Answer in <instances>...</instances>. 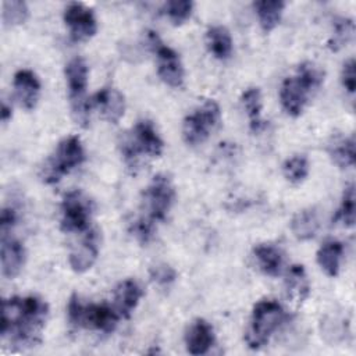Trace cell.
<instances>
[{
	"mask_svg": "<svg viewBox=\"0 0 356 356\" xmlns=\"http://www.w3.org/2000/svg\"><path fill=\"white\" fill-rule=\"evenodd\" d=\"M49 316V306L38 296H13L1 305V337L11 342L32 346L42 341V331Z\"/></svg>",
	"mask_w": 356,
	"mask_h": 356,
	"instance_id": "1",
	"label": "cell"
},
{
	"mask_svg": "<svg viewBox=\"0 0 356 356\" xmlns=\"http://www.w3.org/2000/svg\"><path fill=\"white\" fill-rule=\"evenodd\" d=\"M324 74L310 61L298 65L296 74L284 79L280 89V100L286 114L298 117L305 110L309 96L323 83Z\"/></svg>",
	"mask_w": 356,
	"mask_h": 356,
	"instance_id": "2",
	"label": "cell"
},
{
	"mask_svg": "<svg viewBox=\"0 0 356 356\" xmlns=\"http://www.w3.org/2000/svg\"><path fill=\"white\" fill-rule=\"evenodd\" d=\"M163 147V139L149 120L138 121L120 142L121 154L129 168H138L143 159L160 157Z\"/></svg>",
	"mask_w": 356,
	"mask_h": 356,
	"instance_id": "3",
	"label": "cell"
},
{
	"mask_svg": "<svg viewBox=\"0 0 356 356\" xmlns=\"http://www.w3.org/2000/svg\"><path fill=\"white\" fill-rule=\"evenodd\" d=\"M67 316L72 327L97 330L104 334L113 332L121 318L114 306L106 303H83L76 293L71 295L68 300Z\"/></svg>",
	"mask_w": 356,
	"mask_h": 356,
	"instance_id": "4",
	"label": "cell"
},
{
	"mask_svg": "<svg viewBox=\"0 0 356 356\" xmlns=\"http://www.w3.org/2000/svg\"><path fill=\"white\" fill-rule=\"evenodd\" d=\"M288 318L284 307L273 299H263L253 307L250 324L245 332V341L250 349L266 346L270 337Z\"/></svg>",
	"mask_w": 356,
	"mask_h": 356,
	"instance_id": "5",
	"label": "cell"
},
{
	"mask_svg": "<svg viewBox=\"0 0 356 356\" xmlns=\"http://www.w3.org/2000/svg\"><path fill=\"white\" fill-rule=\"evenodd\" d=\"M85 160V150L81 139L75 135L67 136L58 142L53 154L42 167V179L46 184L58 182L65 174L81 165Z\"/></svg>",
	"mask_w": 356,
	"mask_h": 356,
	"instance_id": "6",
	"label": "cell"
},
{
	"mask_svg": "<svg viewBox=\"0 0 356 356\" xmlns=\"http://www.w3.org/2000/svg\"><path fill=\"white\" fill-rule=\"evenodd\" d=\"M71 110L76 120V122L85 125L89 117V99H86V88H88V65L82 57L71 58L64 68Z\"/></svg>",
	"mask_w": 356,
	"mask_h": 356,
	"instance_id": "7",
	"label": "cell"
},
{
	"mask_svg": "<svg viewBox=\"0 0 356 356\" xmlns=\"http://www.w3.org/2000/svg\"><path fill=\"white\" fill-rule=\"evenodd\" d=\"M221 111L214 100H206L193 113L188 114L182 124V138L186 145L197 146L220 125Z\"/></svg>",
	"mask_w": 356,
	"mask_h": 356,
	"instance_id": "8",
	"label": "cell"
},
{
	"mask_svg": "<svg viewBox=\"0 0 356 356\" xmlns=\"http://www.w3.org/2000/svg\"><path fill=\"white\" fill-rule=\"evenodd\" d=\"M93 210V200L82 191L75 189L65 193L61 202V231L67 234L86 231L89 228Z\"/></svg>",
	"mask_w": 356,
	"mask_h": 356,
	"instance_id": "9",
	"label": "cell"
},
{
	"mask_svg": "<svg viewBox=\"0 0 356 356\" xmlns=\"http://www.w3.org/2000/svg\"><path fill=\"white\" fill-rule=\"evenodd\" d=\"M146 43L157 57V74L160 79L171 88H181L185 72L178 53L164 44L154 31L146 32Z\"/></svg>",
	"mask_w": 356,
	"mask_h": 356,
	"instance_id": "10",
	"label": "cell"
},
{
	"mask_svg": "<svg viewBox=\"0 0 356 356\" xmlns=\"http://www.w3.org/2000/svg\"><path fill=\"white\" fill-rule=\"evenodd\" d=\"M175 200V186L167 174H157L143 192L146 217L152 221H164Z\"/></svg>",
	"mask_w": 356,
	"mask_h": 356,
	"instance_id": "11",
	"label": "cell"
},
{
	"mask_svg": "<svg viewBox=\"0 0 356 356\" xmlns=\"http://www.w3.org/2000/svg\"><path fill=\"white\" fill-rule=\"evenodd\" d=\"M64 22L70 29L72 42H85L95 36L97 31L93 10L82 3L74 1L64 8Z\"/></svg>",
	"mask_w": 356,
	"mask_h": 356,
	"instance_id": "12",
	"label": "cell"
},
{
	"mask_svg": "<svg viewBox=\"0 0 356 356\" xmlns=\"http://www.w3.org/2000/svg\"><path fill=\"white\" fill-rule=\"evenodd\" d=\"M90 108L95 107L108 122L117 124L125 113V99L114 88H102L89 99Z\"/></svg>",
	"mask_w": 356,
	"mask_h": 356,
	"instance_id": "13",
	"label": "cell"
},
{
	"mask_svg": "<svg viewBox=\"0 0 356 356\" xmlns=\"http://www.w3.org/2000/svg\"><path fill=\"white\" fill-rule=\"evenodd\" d=\"M99 239L95 229H89L86 236L72 248L68 256L70 267L75 273H85L88 271L95 261L97 260L99 254Z\"/></svg>",
	"mask_w": 356,
	"mask_h": 356,
	"instance_id": "14",
	"label": "cell"
},
{
	"mask_svg": "<svg viewBox=\"0 0 356 356\" xmlns=\"http://www.w3.org/2000/svg\"><path fill=\"white\" fill-rule=\"evenodd\" d=\"M1 273L6 278H15L25 264V248L24 245L8 236L1 235V250H0Z\"/></svg>",
	"mask_w": 356,
	"mask_h": 356,
	"instance_id": "15",
	"label": "cell"
},
{
	"mask_svg": "<svg viewBox=\"0 0 356 356\" xmlns=\"http://www.w3.org/2000/svg\"><path fill=\"white\" fill-rule=\"evenodd\" d=\"M15 97L25 110H33L40 95V82L31 70H19L13 79Z\"/></svg>",
	"mask_w": 356,
	"mask_h": 356,
	"instance_id": "16",
	"label": "cell"
},
{
	"mask_svg": "<svg viewBox=\"0 0 356 356\" xmlns=\"http://www.w3.org/2000/svg\"><path fill=\"white\" fill-rule=\"evenodd\" d=\"M214 343V331L209 321L204 318L193 320L185 332L186 350L193 355H204Z\"/></svg>",
	"mask_w": 356,
	"mask_h": 356,
	"instance_id": "17",
	"label": "cell"
},
{
	"mask_svg": "<svg viewBox=\"0 0 356 356\" xmlns=\"http://www.w3.org/2000/svg\"><path fill=\"white\" fill-rule=\"evenodd\" d=\"M142 295V288L135 280H124L114 288V309L121 317H129L138 306Z\"/></svg>",
	"mask_w": 356,
	"mask_h": 356,
	"instance_id": "18",
	"label": "cell"
},
{
	"mask_svg": "<svg viewBox=\"0 0 356 356\" xmlns=\"http://www.w3.org/2000/svg\"><path fill=\"white\" fill-rule=\"evenodd\" d=\"M285 291L288 299L295 305H302L310 295V282L305 267L293 264L285 274Z\"/></svg>",
	"mask_w": 356,
	"mask_h": 356,
	"instance_id": "19",
	"label": "cell"
},
{
	"mask_svg": "<svg viewBox=\"0 0 356 356\" xmlns=\"http://www.w3.org/2000/svg\"><path fill=\"white\" fill-rule=\"evenodd\" d=\"M253 259L263 274L268 277H277L281 273L284 257L277 246L271 243L256 245L253 248Z\"/></svg>",
	"mask_w": 356,
	"mask_h": 356,
	"instance_id": "20",
	"label": "cell"
},
{
	"mask_svg": "<svg viewBox=\"0 0 356 356\" xmlns=\"http://www.w3.org/2000/svg\"><path fill=\"white\" fill-rule=\"evenodd\" d=\"M328 154L331 160L339 167V168H349L355 165V136H342L337 135L334 136L328 146H327Z\"/></svg>",
	"mask_w": 356,
	"mask_h": 356,
	"instance_id": "21",
	"label": "cell"
},
{
	"mask_svg": "<svg viewBox=\"0 0 356 356\" xmlns=\"http://www.w3.org/2000/svg\"><path fill=\"white\" fill-rule=\"evenodd\" d=\"M320 228V217L316 209L309 207L298 211L291 220V229L296 239L309 241L316 236Z\"/></svg>",
	"mask_w": 356,
	"mask_h": 356,
	"instance_id": "22",
	"label": "cell"
},
{
	"mask_svg": "<svg viewBox=\"0 0 356 356\" xmlns=\"http://www.w3.org/2000/svg\"><path fill=\"white\" fill-rule=\"evenodd\" d=\"M343 245L339 241L328 239L317 250V263L328 277H337L341 267Z\"/></svg>",
	"mask_w": 356,
	"mask_h": 356,
	"instance_id": "23",
	"label": "cell"
},
{
	"mask_svg": "<svg viewBox=\"0 0 356 356\" xmlns=\"http://www.w3.org/2000/svg\"><path fill=\"white\" fill-rule=\"evenodd\" d=\"M259 24L264 32H271L281 21L285 1L282 0H259L253 3Z\"/></svg>",
	"mask_w": 356,
	"mask_h": 356,
	"instance_id": "24",
	"label": "cell"
},
{
	"mask_svg": "<svg viewBox=\"0 0 356 356\" xmlns=\"http://www.w3.org/2000/svg\"><path fill=\"white\" fill-rule=\"evenodd\" d=\"M206 42L210 53L218 60H227L232 54V38L222 25H214L207 29Z\"/></svg>",
	"mask_w": 356,
	"mask_h": 356,
	"instance_id": "25",
	"label": "cell"
},
{
	"mask_svg": "<svg viewBox=\"0 0 356 356\" xmlns=\"http://www.w3.org/2000/svg\"><path fill=\"white\" fill-rule=\"evenodd\" d=\"M241 102L249 118L252 132H260L264 127V121L261 118V93L259 88H248L242 93Z\"/></svg>",
	"mask_w": 356,
	"mask_h": 356,
	"instance_id": "26",
	"label": "cell"
},
{
	"mask_svg": "<svg viewBox=\"0 0 356 356\" xmlns=\"http://www.w3.org/2000/svg\"><path fill=\"white\" fill-rule=\"evenodd\" d=\"M332 35L328 40V47L332 51H338L346 46L355 35V22L350 18H337L332 24Z\"/></svg>",
	"mask_w": 356,
	"mask_h": 356,
	"instance_id": "27",
	"label": "cell"
},
{
	"mask_svg": "<svg viewBox=\"0 0 356 356\" xmlns=\"http://www.w3.org/2000/svg\"><path fill=\"white\" fill-rule=\"evenodd\" d=\"M282 172L286 181H289L293 185L302 184L306 177L309 175V161L307 157L303 154H295L289 157L284 165H282Z\"/></svg>",
	"mask_w": 356,
	"mask_h": 356,
	"instance_id": "28",
	"label": "cell"
},
{
	"mask_svg": "<svg viewBox=\"0 0 356 356\" xmlns=\"http://www.w3.org/2000/svg\"><path fill=\"white\" fill-rule=\"evenodd\" d=\"M29 15V8L25 1L21 0H7L1 7V19L4 26L21 25L26 21Z\"/></svg>",
	"mask_w": 356,
	"mask_h": 356,
	"instance_id": "29",
	"label": "cell"
},
{
	"mask_svg": "<svg viewBox=\"0 0 356 356\" xmlns=\"http://www.w3.org/2000/svg\"><path fill=\"white\" fill-rule=\"evenodd\" d=\"M335 220H339L345 227L355 225V185L349 184L342 195V202Z\"/></svg>",
	"mask_w": 356,
	"mask_h": 356,
	"instance_id": "30",
	"label": "cell"
},
{
	"mask_svg": "<svg viewBox=\"0 0 356 356\" xmlns=\"http://www.w3.org/2000/svg\"><path fill=\"white\" fill-rule=\"evenodd\" d=\"M192 10H193V1L191 0H171L164 4L165 15L175 25L184 24L191 17Z\"/></svg>",
	"mask_w": 356,
	"mask_h": 356,
	"instance_id": "31",
	"label": "cell"
},
{
	"mask_svg": "<svg viewBox=\"0 0 356 356\" xmlns=\"http://www.w3.org/2000/svg\"><path fill=\"white\" fill-rule=\"evenodd\" d=\"M129 232L132 234V236H135V239L140 243H147L154 232V221L149 220L147 217H140L135 221L131 222L129 225Z\"/></svg>",
	"mask_w": 356,
	"mask_h": 356,
	"instance_id": "32",
	"label": "cell"
},
{
	"mask_svg": "<svg viewBox=\"0 0 356 356\" xmlns=\"http://www.w3.org/2000/svg\"><path fill=\"white\" fill-rule=\"evenodd\" d=\"M149 274H150V278L156 284L163 285V286L164 285H170L177 278L175 270L170 264H167V263H159L156 266H152L150 270H149Z\"/></svg>",
	"mask_w": 356,
	"mask_h": 356,
	"instance_id": "33",
	"label": "cell"
},
{
	"mask_svg": "<svg viewBox=\"0 0 356 356\" xmlns=\"http://www.w3.org/2000/svg\"><path fill=\"white\" fill-rule=\"evenodd\" d=\"M356 63L355 58H349L348 61L343 63L342 71H341V81L343 88L349 92L353 93L356 89Z\"/></svg>",
	"mask_w": 356,
	"mask_h": 356,
	"instance_id": "34",
	"label": "cell"
},
{
	"mask_svg": "<svg viewBox=\"0 0 356 356\" xmlns=\"http://www.w3.org/2000/svg\"><path fill=\"white\" fill-rule=\"evenodd\" d=\"M17 222V211L11 207H6L1 210L0 214V231L1 235H7L8 231L14 227V224Z\"/></svg>",
	"mask_w": 356,
	"mask_h": 356,
	"instance_id": "35",
	"label": "cell"
},
{
	"mask_svg": "<svg viewBox=\"0 0 356 356\" xmlns=\"http://www.w3.org/2000/svg\"><path fill=\"white\" fill-rule=\"evenodd\" d=\"M1 121L3 122H7L10 118H11V114H13V110H11V106H8L4 100L1 102Z\"/></svg>",
	"mask_w": 356,
	"mask_h": 356,
	"instance_id": "36",
	"label": "cell"
}]
</instances>
